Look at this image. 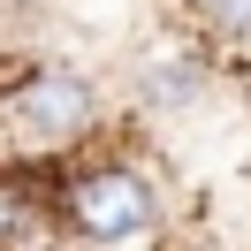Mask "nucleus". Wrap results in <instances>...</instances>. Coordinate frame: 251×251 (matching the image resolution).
<instances>
[{"instance_id": "f03ea898", "label": "nucleus", "mask_w": 251, "mask_h": 251, "mask_svg": "<svg viewBox=\"0 0 251 251\" xmlns=\"http://www.w3.org/2000/svg\"><path fill=\"white\" fill-rule=\"evenodd\" d=\"M16 122L31 129V137H46V145H76L84 129L99 122V84L84 76V69H31V76L16 84Z\"/></svg>"}, {"instance_id": "20e7f679", "label": "nucleus", "mask_w": 251, "mask_h": 251, "mask_svg": "<svg viewBox=\"0 0 251 251\" xmlns=\"http://www.w3.org/2000/svg\"><path fill=\"white\" fill-rule=\"evenodd\" d=\"M53 228L61 221L31 198V183L0 175V251H53Z\"/></svg>"}, {"instance_id": "7ed1b4c3", "label": "nucleus", "mask_w": 251, "mask_h": 251, "mask_svg": "<svg viewBox=\"0 0 251 251\" xmlns=\"http://www.w3.org/2000/svg\"><path fill=\"white\" fill-rule=\"evenodd\" d=\"M129 84H137V107L183 114V107L205 99V53H198V46H145Z\"/></svg>"}, {"instance_id": "f257e3e1", "label": "nucleus", "mask_w": 251, "mask_h": 251, "mask_svg": "<svg viewBox=\"0 0 251 251\" xmlns=\"http://www.w3.org/2000/svg\"><path fill=\"white\" fill-rule=\"evenodd\" d=\"M160 183L129 160H99V168L69 175L61 198H53V221H61L76 244H99V251H129L160 228Z\"/></svg>"}, {"instance_id": "39448f33", "label": "nucleus", "mask_w": 251, "mask_h": 251, "mask_svg": "<svg viewBox=\"0 0 251 251\" xmlns=\"http://www.w3.org/2000/svg\"><path fill=\"white\" fill-rule=\"evenodd\" d=\"M190 16H198L213 38H236V46L251 38V0H190Z\"/></svg>"}]
</instances>
